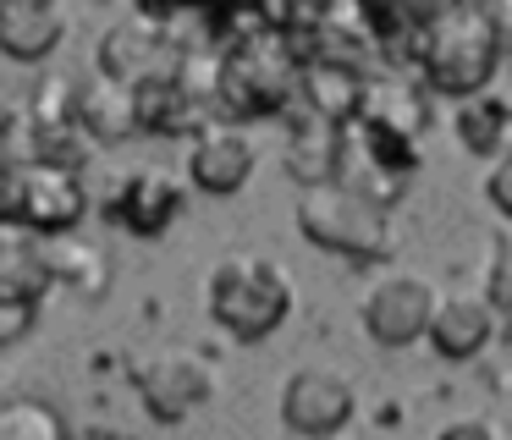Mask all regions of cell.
Listing matches in <instances>:
<instances>
[{
	"instance_id": "7a4b0ae2",
	"label": "cell",
	"mask_w": 512,
	"mask_h": 440,
	"mask_svg": "<svg viewBox=\"0 0 512 440\" xmlns=\"http://www.w3.org/2000/svg\"><path fill=\"white\" fill-rule=\"evenodd\" d=\"M303 94V55L276 28L221 55V121H265L281 116Z\"/></svg>"
},
{
	"instance_id": "484cf974",
	"label": "cell",
	"mask_w": 512,
	"mask_h": 440,
	"mask_svg": "<svg viewBox=\"0 0 512 440\" xmlns=\"http://www.w3.org/2000/svg\"><path fill=\"white\" fill-rule=\"evenodd\" d=\"M435 440H507V435H501L490 418H452V424H446Z\"/></svg>"
},
{
	"instance_id": "4316f807",
	"label": "cell",
	"mask_w": 512,
	"mask_h": 440,
	"mask_svg": "<svg viewBox=\"0 0 512 440\" xmlns=\"http://www.w3.org/2000/svg\"><path fill=\"white\" fill-rule=\"evenodd\" d=\"M485 22L496 33V50L512 55V0H485Z\"/></svg>"
},
{
	"instance_id": "cb8c5ba5",
	"label": "cell",
	"mask_w": 512,
	"mask_h": 440,
	"mask_svg": "<svg viewBox=\"0 0 512 440\" xmlns=\"http://www.w3.org/2000/svg\"><path fill=\"white\" fill-rule=\"evenodd\" d=\"M485 297L496 314H512V231H501L490 242V264H485Z\"/></svg>"
},
{
	"instance_id": "83f0119b",
	"label": "cell",
	"mask_w": 512,
	"mask_h": 440,
	"mask_svg": "<svg viewBox=\"0 0 512 440\" xmlns=\"http://www.w3.org/2000/svg\"><path fill=\"white\" fill-rule=\"evenodd\" d=\"M28 325H34V308L28 303H0V347H12Z\"/></svg>"
},
{
	"instance_id": "5bb4252c",
	"label": "cell",
	"mask_w": 512,
	"mask_h": 440,
	"mask_svg": "<svg viewBox=\"0 0 512 440\" xmlns=\"http://www.w3.org/2000/svg\"><path fill=\"white\" fill-rule=\"evenodd\" d=\"M364 88H369V72L353 61H309L303 66V110L331 127H353L364 116Z\"/></svg>"
},
{
	"instance_id": "30bf717a",
	"label": "cell",
	"mask_w": 512,
	"mask_h": 440,
	"mask_svg": "<svg viewBox=\"0 0 512 440\" xmlns=\"http://www.w3.org/2000/svg\"><path fill=\"white\" fill-rule=\"evenodd\" d=\"M89 209L83 176L72 165H45V160H23V193H17V231L39 242L72 237Z\"/></svg>"
},
{
	"instance_id": "e0dca14e",
	"label": "cell",
	"mask_w": 512,
	"mask_h": 440,
	"mask_svg": "<svg viewBox=\"0 0 512 440\" xmlns=\"http://www.w3.org/2000/svg\"><path fill=\"white\" fill-rule=\"evenodd\" d=\"M496 330V308H490L485 292H446L441 308H435V325H430V341L441 358H474L479 347L490 341Z\"/></svg>"
},
{
	"instance_id": "f1b7e54d",
	"label": "cell",
	"mask_w": 512,
	"mask_h": 440,
	"mask_svg": "<svg viewBox=\"0 0 512 440\" xmlns=\"http://www.w3.org/2000/svg\"><path fill=\"white\" fill-rule=\"evenodd\" d=\"M78 440H138V435H127V429H116V424H94V429H83Z\"/></svg>"
},
{
	"instance_id": "9c48e42d",
	"label": "cell",
	"mask_w": 512,
	"mask_h": 440,
	"mask_svg": "<svg viewBox=\"0 0 512 440\" xmlns=\"http://www.w3.org/2000/svg\"><path fill=\"white\" fill-rule=\"evenodd\" d=\"M435 308H441L435 286L413 270H397V275H380V281L369 286L358 319H364L369 341H380V347H413L419 336H430Z\"/></svg>"
},
{
	"instance_id": "4fadbf2b",
	"label": "cell",
	"mask_w": 512,
	"mask_h": 440,
	"mask_svg": "<svg viewBox=\"0 0 512 440\" xmlns=\"http://www.w3.org/2000/svg\"><path fill=\"white\" fill-rule=\"evenodd\" d=\"M182 182L166 171V165H149V171H127V182L111 193L105 215L122 220L133 237H166L171 220L182 215Z\"/></svg>"
},
{
	"instance_id": "277c9868",
	"label": "cell",
	"mask_w": 512,
	"mask_h": 440,
	"mask_svg": "<svg viewBox=\"0 0 512 440\" xmlns=\"http://www.w3.org/2000/svg\"><path fill=\"white\" fill-rule=\"evenodd\" d=\"M292 215H298V231L314 242V248L325 253H342V259H386L391 253V220L386 209L375 204V198L353 193V187L342 182H325V187H303L298 204H292Z\"/></svg>"
},
{
	"instance_id": "52a82bcc",
	"label": "cell",
	"mask_w": 512,
	"mask_h": 440,
	"mask_svg": "<svg viewBox=\"0 0 512 440\" xmlns=\"http://www.w3.org/2000/svg\"><path fill=\"white\" fill-rule=\"evenodd\" d=\"M133 385H138V402H144V413L155 424H182L193 407L210 402L215 363L193 347H160V352L133 363Z\"/></svg>"
},
{
	"instance_id": "ba28073f",
	"label": "cell",
	"mask_w": 512,
	"mask_h": 440,
	"mask_svg": "<svg viewBox=\"0 0 512 440\" xmlns=\"http://www.w3.org/2000/svg\"><path fill=\"white\" fill-rule=\"evenodd\" d=\"M353 380L342 369H325V363H309V369H292L287 385H281V424L298 440H331L353 424Z\"/></svg>"
},
{
	"instance_id": "d6986e66",
	"label": "cell",
	"mask_w": 512,
	"mask_h": 440,
	"mask_svg": "<svg viewBox=\"0 0 512 440\" xmlns=\"http://www.w3.org/2000/svg\"><path fill=\"white\" fill-rule=\"evenodd\" d=\"M210 105L188 94L177 77H160V83H144L138 88V132L149 138H182V132H204L210 127Z\"/></svg>"
},
{
	"instance_id": "5b68a950",
	"label": "cell",
	"mask_w": 512,
	"mask_h": 440,
	"mask_svg": "<svg viewBox=\"0 0 512 440\" xmlns=\"http://www.w3.org/2000/svg\"><path fill=\"white\" fill-rule=\"evenodd\" d=\"M177 66H182V50L171 44L166 11H127L100 33V50H94V72L116 77L127 88L177 77Z\"/></svg>"
},
{
	"instance_id": "6da1fadb",
	"label": "cell",
	"mask_w": 512,
	"mask_h": 440,
	"mask_svg": "<svg viewBox=\"0 0 512 440\" xmlns=\"http://www.w3.org/2000/svg\"><path fill=\"white\" fill-rule=\"evenodd\" d=\"M292 297V275L259 248H237L210 270V314L237 341H265L281 330L292 319Z\"/></svg>"
},
{
	"instance_id": "603a6c76",
	"label": "cell",
	"mask_w": 512,
	"mask_h": 440,
	"mask_svg": "<svg viewBox=\"0 0 512 440\" xmlns=\"http://www.w3.org/2000/svg\"><path fill=\"white\" fill-rule=\"evenodd\" d=\"M0 440H78L56 402L45 396H0Z\"/></svg>"
},
{
	"instance_id": "8fae6325",
	"label": "cell",
	"mask_w": 512,
	"mask_h": 440,
	"mask_svg": "<svg viewBox=\"0 0 512 440\" xmlns=\"http://www.w3.org/2000/svg\"><path fill=\"white\" fill-rule=\"evenodd\" d=\"M254 160H259L254 132L237 127V121H210L188 149V182L210 198L243 193L248 176H254Z\"/></svg>"
},
{
	"instance_id": "44dd1931",
	"label": "cell",
	"mask_w": 512,
	"mask_h": 440,
	"mask_svg": "<svg viewBox=\"0 0 512 440\" xmlns=\"http://www.w3.org/2000/svg\"><path fill=\"white\" fill-rule=\"evenodd\" d=\"M457 138H463V149L485 154L490 165L501 160V154L512 149V105L501 94H474L457 105Z\"/></svg>"
},
{
	"instance_id": "7c38bea8",
	"label": "cell",
	"mask_w": 512,
	"mask_h": 440,
	"mask_svg": "<svg viewBox=\"0 0 512 440\" xmlns=\"http://www.w3.org/2000/svg\"><path fill=\"white\" fill-rule=\"evenodd\" d=\"M364 127L375 132H391L402 143H419L424 127H430V88H424L419 72H369V88H364Z\"/></svg>"
},
{
	"instance_id": "ffe728a7",
	"label": "cell",
	"mask_w": 512,
	"mask_h": 440,
	"mask_svg": "<svg viewBox=\"0 0 512 440\" xmlns=\"http://www.w3.org/2000/svg\"><path fill=\"white\" fill-rule=\"evenodd\" d=\"M78 116H83V132L94 143H122L138 132V88L116 83V77L94 72L83 83V99H78Z\"/></svg>"
},
{
	"instance_id": "f546056e",
	"label": "cell",
	"mask_w": 512,
	"mask_h": 440,
	"mask_svg": "<svg viewBox=\"0 0 512 440\" xmlns=\"http://www.w3.org/2000/svg\"><path fill=\"white\" fill-rule=\"evenodd\" d=\"M342 440H391L386 429H353V435H342Z\"/></svg>"
},
{
	"instance_id": "d4e9b609",
	"label": "cell",
	"mask_w": 512,
	"mask_h": 440,
	"mask_svg": "<svg viewBox=\"0 0 512 440\" xmlns=\"http://www.w3.org/2000/svg\"><path fill=\"white\" fill-rule=\"evenodd\" d=\"M485 198H490V204H496L501 215L512 220V149H507V154H501V160L485 171Z\"/></svg>"
},
{
	"instance_id": "ac0fdd59",
	"label": "cell",
	"mask_w": 512,
	"mask_h": 440,
	"mask_svg": "<svg viewBox=\"0 0 512 440\" xmlns=\"http://www.w3.org/2000/svg\"><path fill=\"white\" fill-rule=\"evenodd\" d=\"M56 286L50 270V248L28 231H0V303H28L39 308V297Z\"/></svg>"
},
{
	"instance_id": "3957f363",
	"label": "cell",
	"mask_w": 512,
	"mask_h": 440,
	"mask_svg": "<svg viewBox=\"0 0 512 440\" xmlns=\"http://www.w3.org/2000/svg\"><path fill=\"white\" fill-rule=\"evenodd\" d=\"M496 61H501V50H496V33L485 22V6H435L430 39H424V61H419V77L430 94H446L463 105V99L490 88Z\"/></svg>"
},
{
	"instance_id": "9a60e30c",
	"label": "cell",
	"mask_w": 512,
	"mask_h": 440,
	"mask_svg": "<svg viewBox=\"0 0 512 440\" xmlns=\"http://www.w3.org/2000/svg\"><path fill=\"white\" fill-rule=\"evenodd\" d=\"M67 39V11L56 0H0V55L6 61H45Z\"/></svg>"
},
{
	"instance_id": "8992f818",
	"label": "cell",
	"mask_w": 512,
	"mask_h": 440,
	"mask_svg": "<svg viewBox=\"0 0 512 440\" xmlns=\"http://www.w3.org/2000/svg\"><path fill=\"white\" fill-rule=\"evenodd\" d=\"M413 176H419V143H402L391 132L364 127V121H353L342 132V171H336L342 187H353V193L375 198L386 209L413 187Z\"/></svg>"
},
{
	"instance_id": "2e32d148",
	"label": "cell",
	"mask_w": 512,
	"mask_h": 440,
	"mask_svg": "<svg viewBox=\"0 0 512 440\" xmlns=\"http://www.w3.org/2000/svg\"><path fill=\"white\" fill-rule=\"evenodd\" d=\"M342 132L347 127H331V121L309 116V110L292 121L287 149H281V165H287V176L298 182V193H303V187L336 182V171H342Z\"/></svg>"
},
{
	"instance_id": "7402d4cb",
	"label": "cell",
	"mask_w": 512,
	"mask_h": 440,
	"mask_svg": "<svg viewBox=\"0 0 512 440\" xmlns=\"http://www.w3.org/2000/svg\"><path fill=\"white\" fill-rule=\"evenodd\" d=\"M50 248V270H56V281H67V286H78L83 297H100L105 286H111V259H105V248L100 242H89V237H56V242H45Z\"/></svg>"
}]
</instances>
